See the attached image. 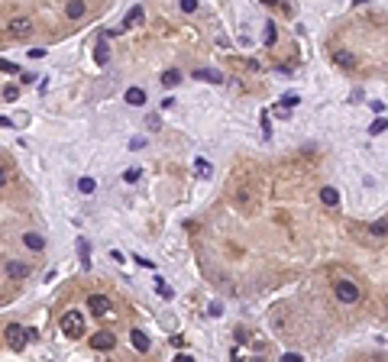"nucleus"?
<instances>
[{"label": "nucleus", "instance_id": "nucleus-26", "mask_svg": "<svg viewBox=\"0 0 388 362\" xmlns=\"http://www.w3.org/2000/svg\"><path fill=\"white\" fill-rule=\"evenodd\" d=\"M369 107H372V113H379V117H382V113H385V104H382V100H372Z\"/></svg>", "mask_w": 388, "mask_h": 362}, {"label": "nucleus", "instance_id": "nucleus-25", "mask_svg": "<svg viewBox=\"0 0 388 362\" xmlns=\"http://www.w3.org/2000/svg\"><path fill=\"white\" fill-rule=\"evenodd\" d=\"M282 104H285V110H288V107H295V104H298V94H285Z\"/></svg>", "mask_w": 388, "mask_h": 362}, {"label": "nucleus", "instance_id": "nucleus-24", "mask_svg": "<svg viewBox=\"0 0 388 362\" xmlns=\"http://www.w3.org/2000/svg\"><path fill=\"white\" fill-rule=\"evenodd\" d=\"M178 6H181V13H194V10H197V3H194V0H181Z\"/></svg>", "mask_w": 388, "mask_h": 362}, {"label": "nucleus", "instance_id": "nucleus-23", "mask_svg": "<svg viewBox=\"0 0 388 362\" xmlns=\"http://www.w3.org/2000/svg\"><path fill=\"white\" fill-rule=\"evenodd\" d=\"M194 168H197V175H201V178H207V175H210V165H207L204 159H197V162H194Z\"/></svg>", "mask_w": 388, "mask_h": 362}, {"label": "nucleus", "instance_id": "nucleus-16", "mask_svg": "<svg viewBox=\"0 0 388 362\" xmlns=\"http://www.w3.org/2000/svg\"><path fill=\"white\" fill-rule=\"evenodd\" d=\"M162 84H165V87H175V84H181V71H178V68H168V71L162 74Z\"/></svg>", "mask_w": 388, "mask_h": 362}, {"label": "nucleus", "instance_id": "nucleus-17", "mask_svg": "<svg viewBox=\"0 0 388 362\" xmlns=\"http://www.w3.org/2000/svg\"><path fill=\"white\" fill-rule=\"evenodd\" d=\"M94 61H97V65H107V61H110V49H107V42H97V49H94Z\"/></svg>", "mask_w": 388, "mask_h": 362}, {"label": "nucleus", "instance_id": "nucleus-3", "mask_svg": "<svg viewBox=\"0 0 388 362\" xmlns=\"http://www.w3.org/2000/svg\"><path fill=\"white\" fill-rule=\"evenodd\" d=\"M87 311L97 314V317H107V314L113 311V304H110L107 295H91V298H87Z\"/></svg>", "mask_w": 388, "mask_h": 362}, {"label": "nucleus", "instance_id": "nucleus-2", "mask_svg": "<svg viewBox=\"0 0 388 362\" xmlns=\"http://www.w3.org/2000/svg\"><path fill=\"white\" fill-rule=\"evenodd\" d=\"M333 295H337V301H343V304H356L359 301V285L353 282V278H337L333 282Z\"/></svg>", "mask_w": 388, "mask_h": 362}, {"label": "nucleus", "instance_id": "nucleus-15", "mask_svg": "<svg viewBox=\"0 0 388 362\" xmlns=\"http://www.w3.org/2000/svg\"><path fill=\"white\" fill-rule=\"evenodd\" d=\"M129 340H133V346H136L139 353H146V350H149V337H146L142 330H133V333H129Z\"/></svg>", "mask_w": 388, "mask_h": 362}, {"label": "nucleus", "instance_id": "nucleus-13", "mask_svg": "<svg viewBox=\"0 0 388 362\" xmlns=\"http://www.w3.org/2000/svg\"><path fill=\"white\" fill-rule=\"evenodd\" d=\"M321 201L327 204V207H337V201H340V191L327 184V188H321Z\"/></svg>", "mask_w": 388, "mask_h": 362}, {"label": "nucleus", "instance_id": "nucleus-10", "mask_svg": "<svg viewBox=\"0 0 388 362\" xmlns=\"http://www.w3.org/2000/svg\"><path fill=\"white\" fill-rule=\"evenodd\" d=\"M194 78H197V81H207V84H220L223 74H220V71H210V68H197Z\"/></svg>", "mask_w": 388, "mask_h": 362}, {"label": "nucleus", "instance_id": "nucleus-22", "mask_svg": "<svg viewBox=\"0 0 388 362\" xmlns=\"http://www.w3.org/2000/svg\"><path fill=\"white\" fill-rule=\"evenodd\" d=\"M155 291H159L162 298H172V288H168V285L162 282V278H155Z\"/></svg>", "mask_w": 388, "mask_h": 362}, {"label": "nucleus", "instance_id": "nucleus-5", "mask_svg": "<svg viewBox=\"0 0 388 362\" xmlns=\"http://www.w3.org/2000/svg\"><path fill=\"white\" fill-rule=\"evenodd\" d=\"M91 346H94V350H100V353H107V350L117 346V337L107 333V330H100V333H94V337H91Z\"/></svg>", "mask_w": 388, "mask_h": 362}, {"label": "nucleus", "instance_id": "nucleus-20", "mask_svg": "<svg viewBox=\"0 0 388 362\" xmlns=\"http://www.w3.org/2000/svg\"><path fill=\"white\" fill-rule=\"evenodd\" d=\"M388 233V220H379V223H372V236H385Z\"/></svg>", "mask_w": 388, "mask_h": 362}, {"label": "nucleus", "instance_id": "nucleus-31", "mask_svg": "<svg viewBox=\"0 0 388 362\" xmlns=\"http://www.w3.org/2000/svg\"><path fill=\"white\" fill-rule=\"evenodd\" d=\"M282 362H301V356H298V353H285Z\"/></svg>", "mask_w": 388, "mask_h": 362}, {"label": "nucleus", "instance_id": "nucleus-9", "mask_svg": "<svg viewBox=\"0 0 388 362\" xmlns=\"http://www.w3.org/2000/svg\"><path fill=\"white\" fill-rule=\"evenodd\" d=\"M6 275H10V278H26V275H29V265L13 259V262H6Z\"/></svg>", "mask_w": 388, "mask_h": 362}, {"label": "nucleus", "instance_id": "nucleus-4", "mask_svg": "<svg viewBox=\"0 0 388 362\" xmlns=\"http://www.w3.org/2000/svg\"><path fill=\"white\" fill-rule=\"evenodd\" d=\"M6 343H10L13 350H23V346H26V330L19 324H10V327H6Z\"/></svg>", "mask_w": 388, "mask_h": 362}, {"label": "nucleus", "instance_id": "nucleus-30", "mask_svg": "<svg viewBox=\"0 0 388 362\" xmlns=\"http://www.w3.org/2000/svg\"><path fill=\"white\" fill-rule=\"evenodd\" d=\"M262 129H265V136H272V123H269V113H262Z\"/></svg>", "mask_w": 388, "mask_h": 362}, {"label": "nucleus", "instance_id": "nucleus-28", "mask_svg": "<svg viewBox=\"0 0 388 362\" xmlns=\"http://www.w3.org/2000/svg\"><path fill=\"white\" fill-rule=\"evenodd\" d=\"M265 42H269V45L275 42V26H272V23H269V29H265Z\"/></svg>", "mask_w": 388, "mask_h": 362}, {"label": "nucleus", "instance_id": "nucleus-27", "mask_svg": "<svg viewBox=\"0 0 388 362\" xmlns=\"http://www.w3.org/2000/svg\"><path fill=\"white\" fill-rule=\"evenodd\" d=\"M133 262H139L142 269H155V262H149V259H142V256H133Z\"/></svg>", "mask_w": 388, "mask_h": 362}, {"label": "nucleus", "instance_id": "nucleus-18", "mask_svg": "<svg viewBox=\"0 0 388 362\" xmlns=\"http://www.w3.org/2000/svg\"><path fill=\"white\" fill-rule=\"evenodd\" d=\"M333 58H337V65H343V68H353V65H356V58H353L350 52H343V49L333 52Z\"/></svg>", "mask_w": 388, "mask_h": 362}, {"label": "nucleus", "instance_id": "nucleus-6", "mask_svg": "<svg viewBox=\"0 0 388 362\" xmlns=\"http://www.w3.org/2000/svg\"><path fill=\"white\" fill-rule=\"evenodd\" d=\"M10 32H13V36H29V32H32V19L29 16H13L10 19Z\"/></svg>", "mask_w": 388, "mask_h": 362}, {"label": "nucleus", "instance_id": "nucleus-29", "mask_svg": "<svg viewBox=\"0 0 388 362\" xmlns=\"http://www.w3.org/2000/svg\"><path fill=\"white\" fill-rule=\"evenodd\" d=\"M16 94H19V91H16V87L10 84V87H6V91H3V97H6V100H16Z\"/></svg>", "mask_w": 388, "mask_h": 362}, {"label": "nucleus", "instance_id": "nucleus-19", "mask_svg": "<svg viewBox=\"0 0 388 362\" xmlns=\"http://www.w3.org/2000/svg\"><path fill=\"white\" fill-rule=\"evenodd\" d=\"M94 188H97V181H94L91 175H84V178L78 181V191H81V194H94Z\"/></svg>", "mask_w": 388, "mask_h": 362}, {"label": "nucleus", "instance_id": "nucleus-32", "mask_svg": "<svg viewBox=\"0 0 388 362\" xmlns=\"http://www.w3.org/2000/svg\"><path fill=\"white\" fill-rule=\"evenodd\" d=\"M0 71H16V68H13V61H6V58H0Z\"/></svg>", "mask_w": 388, "mask_h": 362}, {"label": "nucleus", "instance_id": "nucleus-34", "mask_svg": "<svg viewBox=\"0 0 388 362\" xmlns=\"http://www.w3.org/2000/svg\"><path fill=\"white\" fill-rule=\"evenodd\" d=\"M175 362H194L191 356H185V353H181V356H175Z\"/></svg>", "mask_w": 388, "mask_h": 362}, {"label": "nucleus", "instance_id": "nucleus-11", "mask_svg": "<svg viewBox=\"0 0 388 362\" xmlns=\"http://www.w3.org/2000/svg\"><path fill=\"white\" fill-rule=\"evenodd\" d=\"M126 104L129 107H142V104H146V91H142V87H129V91H126Z\"/></svg>", "mask_w": 388, "mask_h": 362}, {"label": "nucleus", "instance_id": "nucleus-7", "mask_svg": "<svg viewBox=\"0 0 388 362\" xmlns=\"http://www.w3.org/2000/svg\"><path fill=\"white\" fill-rule=\"evenodd\" d=\"M142 3H136V6H129V13H126V19H123V26H120V32L123 29H129V26H136V23H142Z\"/></svg>", "mask_w": 388, "mask_h": 362}, {"label": "nucleus", "instance_id": "nucleus-8", "mask_svg": "<svg viewBox=\"0 0 388 362\" xmlns=\"http://www.w3.org/2000/svg\"><path fill=\"white\" fill-rule=\"evenodd\" d=\"M23 243H26V249H32V252H42V246L45 240L36 233V230H29V233H23Z\"/></svg>", "mask_w": 388, "mask_h": 362}, {"label": "nucleus", "instance_id": "nucleus-12", "mask_svg": "<svg viewBox=\"0 0 388 362\" xmlns=\"http://www.w3.org/2000/svg\"><path fill=\"white\" fill-rule=\"evenodd\" d=\"M78 256H81V265H84V269H91V243H87L84 236L78 240Z\"/></svg>", "mask_w": 388, "mask_h": 362}, {"label": "nucleus", "instance_id": "nucleus-21", "mask_svg": "<svg viewBox=\"0 0 388 362\" xmlns=\"http://www.w3.org/2000/svg\"><path fill=\"white\" fill-rule=\"evenodd\" d=\"M385 129H388V120H376V123L369 126V133H372V136H379V133H385Z\"/></svg>", "mask_w": 388, "mask_h": 362}, {"label": "nucleus", "instance_id": "nucleus-33", "mask_svg": "<svg viewBox=\"0 0 388 362\" xmlns=\"http://www.w3.org/2000/svg\"><path fill=\"white\" fill-rule=\"evenodd\" d=\"M6 181H10V172H6V168H3V165H0V188H3V184H6Z\"/></svg>", "mask_w": 388, "mask_h": 362}, {"label": "nucleus", "instance_id": "nucleus-1", "mask_svg": "<svg viewBox=\"0 0 388 362\" xmlns=\"http://www.w3.org/2000/svg\"><path fill=\"white\" fill-rule=\"evenodd\" d=\"M84 330H87V324H84V314H81V311H65L62 314V333H65V340H81V337H84Z\"/></svg>", "mask_w": 388, "mask_h": 362}, {"label": "nucleus", "instance_id": "nucleus-14", "mask_svg": "<svg viewBox=\"0 0 388 362\" xmlns=\"http://www.w3.org/2000/svg\"><path fill=\"white\" fill-rule=\"evenodd\" d=\"M65 13H68V16H71V19H81V16H84V13H87V6L81 3V0H71V3L65 6Z\"/></svg>", "mask_w": 388, "mask_h": 362}]
</instances>
